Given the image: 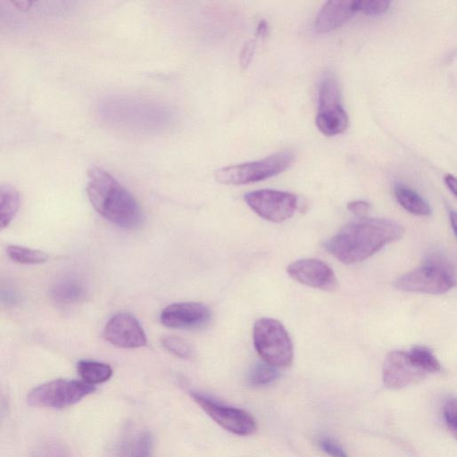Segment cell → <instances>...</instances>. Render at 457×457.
I'll use <instances>...</instances> for the list:
<instances>
[{
  "mask_svg": "<svg viewBox=\"0 0 457 457\" xmlns=\"http://www.w3.org/2000/svg\"><path fill=\"white\" fill-rule=\"evenodd\" d=\"M403 232L402 225L393 220L360 217L341 228L324 247L340 262L353 264L400 239Z\"/></svg>",
  "mask_w": 457,
  "mask_h": 457,
  "instance_id": "obj_1",
  "label": "cell"
},
{
  "mask_svg": "<svg viewBox=\"0 0 457 457\" xmlns=\"http://www.w3.org/2000/svg\"><path fill=\"white\" fill-rule=\"evenodd\" d=\"M104 122L120 131L134 135H154L170 129L174 112L166 105L145 98L115 95L101 106Z\"/></svg>",
  "mask_w": 457,
  "mask_h": 457,
  "instance_id": "obj_2",
  "label": "cell"
},
{
  "mask_svg": "<svg viewBox=\"0 0 457 457\" xmlns=\"http://www.w3.org/2000/svg\"><path fill=\"white\" fill-rule=\"evenodd\" d=\"M87 197L104 218L123 228H137L143 222V213L132 195L104 170H88Z\"/></svg>",
  "mask_w": 457,
  "mask_h": 457,
  "instance_id": "obj_3",
  "label": "cell"
},
{
  "mask_svg": "<svg viewBox=\"0 0 457 457\" xmlns=\"http://www.w3.org/2000/svg\"><path fill=\"white\" fill-rule=\"evenodd\" d=\"M453 266L442 257H431L422 265L398 277L394 286L403 291L443 295L455 286Z\"/></svg>",
  "mask_w": 457,
  "mask_h": 457,
  "instance_id": "obj_4",
  "label": "cell"
},
{
  "mask_svg": "<svg viewBox=\"0 0 457 457\" xmlns=\"http://www.w3.org/2000/svg\"><path fill=\"white\" fill-rule=\"evenodd\" d=\"M253 345L264 362L285 368L293 361L294 349L285 327L272 318H261L253 325Z\"/></svg>",
  "mask_w": 457,
  "mask_h": 457,
  "instance_id": "obj_5",
  "label": "cell"
},
{
  "mask_svg": "<svg viewBox=\"0 0 457 457\" xmlns=\"http://www.w3.org/2000/svg\"><path fill=\"white\" fill-rule=\"evenodd\" d=\"M295 154L290 150H283L262 160L223 167L216 170L218 182L227 185L254 183L274 177L294 162Z\"/></svg>",
  "mask_w": 457,
  "mask_h": 457,
  "instance_id": "obj_6",
  "label": "cell"
},
{
  "mask_svg": "<svg viewBox=\"0 0 457 457\" xmlns=\"http://www.w3.org/2000/svg\"><path fill=\"white\" fill-rule=\"evenodd\" d=\"M95 389L84 381L60 378L33 388L27 400L31 406L63 409L77 403Z\"/></svg>",
  "mask_w": 457,
  "mask_h": 457,
  "instance_id": "obj_7",
  "label": "cell"
},
{
  "mask_svg": "<svg viewBox=\"0 0 457 457\" xmlns=\"http://www.w3.org/2000/svg\"><path fill=\"white\" fill-rule=\"evenodd\" d=\"M198 405L221 428L237 436H249L255 432L257 424L246 411L226 405L212 396L191 391Z\"/></svg>",
  "mask_w": 457,
  "mask_h": 457,
  "instance_id": "obj_8",
  "label": "cell"
},
{
  "mask_svg": "<svg viewBox=\"0 0 457 457\" xmlns=\"http://www.w3.org/2000/svg\"><path fill=\"white\" fill-rule=\"evenodd\" d=\"M244 199L260 217L277 223L291 218L297 209L296 195L286 191L259 189L246 193Z\"/></svg>",
  "mask_w": 457,
  "mask_h": 457,
  "instance_id": "obj_9",
  "label": "cell"
},
{
  "mask_svg": "<svg viewBox=\"0 0 457 457\" xmlns=\"http://www.w3.org/2000/svg\"><path fill=\"white\" fill-rule=\"evenodd\" d=\"M162 323L170 328L197 330L211 321L210 309L201 303H176L165 307L161 313Z\"/></svg>",
  "mask_w": 457,
  "mask_h": 457,
  "instance_id": "obj_10",
  "label": "cell"
},
{
  "mask_svg": "<svg viewBox=\"0 0 457 457\" xmlns=\"http://www.w3.org/2000/svg\"><path fill=\"white\" fill-rule=\"evenodd\" d=\"M426 373L411 361L407 352L388 353L382 366L384 385L391 389H400L420 382Z\"/></svg>",
  "mask_w": 457,
  "mask_h": 457,
  "instance_id": "obj_11",
  "label": "cell"
},
{
  "mask_svg": "<svg viewBox=\"0 0 457 457\" xmlns=\"http://www.w3.org/2000/svg\"><path fill=\"white\" fill-rule=\"evenodd\" d=\"M287 272L294 280L320 290L331 291L337 287V278L333 270L324 262L304 258L291 262Z\"/></svg>",
  "mask_w": 457,
  "mask_h": 457,
  "instance_id": "obj_12",
  "label": "cell"
},
{
  "mask_svg": "<svg viewBox=\"0 0 457 457\" xmlns=\"http://www.w3.org/2000/svg\"><path fill=\"white\" fill-rule=\"evenodd\" d=\"M103 336L112 345L121 348H137L146 344L139 322L127 312L113 315L105 324Z\"/></svg>",
  "mask_w": 457,
  "mask_h": 457,
  "instance_id": "obj_13",
  "label": "cell"
},
{
  "mask_svg": "<svg viewBox=\"0 0 457 457\" xmlns=\"http://www.w3.org/2000/svg\"><path fill=\"white\" fill-rule=\"evenodd\" d=\"M357 12L358 1H328L317 13L314 29L318 33L332 31L347 22Z\"/></svg>",
  "mask_w": 457,
  "mask_h": 457,
  "instance_id": "obj_14",
  "label": "cell"
},
{
  "mask_svg": "<svg viewBox=\"0 0 457 457\" xmlns=\"http://www.w3.org/2000/svg\"><path fill=\"white\" fill-rule=\"evenodd\" d=\"M152 434L144 428H129L118 444L117 457H152Z\"/></svg>",
  "mask_w": 457,
  "mask_h": 457,
  "instance_id": "obj_15",
  "label": "cell"
},
{
  "mask_svg": "<svg viewBox=\"0 0 457 457\" xmlns=\"http://www.w3.org/2000/svg\"><path fill=\"white\" fill-rule=\"evenodd\" d=\"M394 192L398 204L407 212L417 216H429L432 213L430 204L412 188L397 183Z\"/></svg>",
  "mask_w": 457,
  "mask_h": 457,
  "instance_id": "obj_16",
  "label": "cell"
},
{
  "mask_svg": "<svg viewBox=\"0 0 457 457\" xmlns=\"http://www.w3.org/2000/svg\"><path fill=\"white\" fill-rule=\"evenodd\" d=\"M349 119L344 107L334 110L318 112L316 126L326 136H336L343 133L348 127Z\"/></svg>",
  "mask_w": 457,
  "mask_h": 457,
  "instance_id": "obj_17",
  "label": "cell"
},
{
  "mask_svg": "<svg viewBox=\"0 0 457 457\" xmlns=\"http://www.w3.org/2000/svg\"><path fill=\"white\" fill-rule=\"evenodd\" d=\"M340 100L339 86L335 75L328 71L324 73L318 91V112L341 107Z\"/></svg>",
  "mask_w": 457,
  "mask_h": 457,
  "instance_id": "obj_18",
  "label": "cell"
},
{
  "mask_svg": "<svg viewBox=\"0 0 457 457\" xmlns=\"http://www.w3.org/2000/svg\"><path fill=\"white\" fill-rule=\"evenodd\" d=\"M86 295L83 284L77 278H66L56 282L51 290L52 298L59 303L80 301Z\"/></svg>",
  "mask_w": 457,
  "mask_h": 457,
  "instance_id": "obj_19",
  "label": "cell"
},
{
  "mask_svg": "<svg viewBox=\"0 0 457 457\" xmlns=\"http://www.w3.org/2000/svg\"><path fill=\"white\" fill-rule=\"evenodd\" d=\"M21 205L19 191L11 185L0 186V231L5 228L16 215Z\"/></svg>",
  "mask_w": 457,
  "mask_h": 457,
  "instance_id": "obj_20",
  "label": "cell"
},
{
  "mask_svg": "<svg viewBox=\"0 0 457 457\" xmlns=\"http://www.w3.org/2000/svg\"><path fill=\"white\" fill-rule=\"evenodd\" d=\"M77 370L82 381L92 386L109 380L112 375L110 365L91 360L79 361Z\"/></svg>",
  "mask_w": 457,
  "mask_h": 457,
  "instance_id": "obj_21",
  "label": "cell"
},
{
  "mask_svg": "<svg viewBox=\"0 0 457 457\" xmlns=\"http://www.w3.org/2000/svg\"><path fill=\"white\" fill-rule=\"evenodd\" d=\"M407 353L414 365L426 374L435 373L441 370L440 362L427 346H412Z\"/></svg>",
  "mask_w": 457,
  "mask_h": 457,
  "instance_id": "obj_22",
  "label": "cell"
},
{
  "mask_svg": "<svg viewBox=\"0 0 457 457\" xmlns=\"http://www.w3.org/2000/svg\"><path fill=\"white\" fill-rule=\"evenodd\" d=\"M6 252L11 260L21 264H41L46 262L49 257L43 251L20 245H10Z\"/></svg>",
  "mask_w": 457,
  "mask_h": 457,
  "instance_id": "obj_23",
  "label": "cell"
},
{
  "mask_svg": "<svg viewBox=\"0 0 457 457\" xmlns=\"http://www.w3.org/2000/svg\"><path fill=\"white\" fill-rule=\"evenodd\" d=\"M279 376L278 368L266 362L256 363L250 370L247 381L253 386H262L271 384Z\"/></svg>",
  "mask_w": 457,
  "mask_h": 457,
  "instance_id": "obj_24",
  "label": "cell"
},
{
  "mask_svg": "<svg viewBox=\"0 0 457 457\" xmlns=\"http://www.w3.org/2000/svg\"><path fill=\"white\" fill-rule=\"evenodd\" d=\"M162 345L171 353L182 359H189L194 354L192 346L185 339L177 336H164Z\"/></svg>",
  "mask_w": 457,
  "mask_h": 457,
  "instance_id": "obj_25",
  "label": "cell"
},
{
  "mask_svg": "<svg viewBox=\"0 0 457 457\" xmlns=\"http://www.w3.org/2000/svg\"><path fill=\"white\" fill-rule=\"evenodd\" d=\"M391 4L387 0L358 1L359 12L369 16H378L386 12Z\"/></svg>",
  "mask_w": 457,
  "mask_h": 457,
  "instance_id": "obj_26",
  "label": "cell"
},
{
  "mask_svg": "<svg viewBox=\"0 0 457 457\" xmlns=\"http://www.w3.org/2000/svg\"><path fill=\"white\" fill-rule=\"evenodd\" d=\"M443 413L445 422L448 429L453 433V435H455L457 430V419L456 401L454 398H450L446 401L444 405Z\"/></svg>",
  "mask_w": 457,
  "mask_h": 457,
  "instance_id": "obj_27",
  "label": "cell"
},
{
  "mask_svg": "<svg viewBox=\"0 0 457 457\" xmlns=\"http://www.w3.org/2000/svg\"><path fill=\"white\" fill-rule=\"evenodd\" d=\"M320 449L330 457H349L345 449L335 440L322 437L319 440Z\"/></svg>",
  "mask_w": 457,
  "mask_h": 457,
  "instance_id": "obj_28",
  "label": "cell"
},
{
  "mask_svg": "<svg viewBox=\"0 0 457 457\" xmlns=\"http://www.w3.org/2000/svg\"><path fill=\"white\" fill-rule=\"evenodd\" d=\"M33 457H67L62 447L56 444H48L36 452Z\"/></svg>",
  "mask_w": 457,
  "mask_h": 457,
  "instance_id": "obj_29",
  "label": "cell"
},
{
  "mask_svg": "<svg viewBox=\"0 0 457 457\" xmlns=\"http://www.w3.org/2000/svg\"><path fill=\"white\" fill-rule=\"evenodd\" d=\"M20 299V295L16 289L8 284L0 282V302L4 303H16Z\"/></svg>",
  "mask_w": 457,
  "mask_h": 457,
  "instance_id": "obj_30",
  "label": "cell"
},
{
  "mask_svg": "<svg viewBox=\"0 0 457 457\" xmlns=\"http://www.w3.org/2000/svg\"><path fill=\"white\" fill-rule=\"evenodd\" d=\"M370 208V204L366 201H352L348 203L347 209L354 215L360 217H365Z\"/></svg>",
  "mask_w": 457,
  "mask_h": 457,
  "instance_id": "obj_31",
  "label": "cell"
},
{
  "mask_svg": "<svg viewBox=\"0 0 457 457\" xmlns=\"http://www.w3.org/2000/svg\"><path fill=\"white\" fill-rule=\"evenodd\" d=\"M255 43L254 41H250L247 44H245V47L242 50L241 55H240V62L241 65L244 67H246L253 56V54L254 52Z\"/></svg>",
  "mask_w": 457,
  "mask_h": 457,
  "instance_id": "obj_32",
  "label": "cell"
},
{
  "mask_svg": "<svg viewBox=\"0 0 457 457\" xmlns=\"http://www.w3.org/2000/svg\"><path fill=\"white\" fill-rule=\"evenodd\" d=\"M445 183L451 193L455 195L456 194V179L453 175L446 174L445 177Z\"/></svg>",
  "mask_w": 457,
  "mask_h": 457,
  "instance_id": "obj_33",
  "label": "cell"
},
{
  "mask_svg": "<svg viewBox=\"0 0 457 457\" xmlns=\"http://www.w3.org/2000/svg\"><path fill=\"white\" fill-rule=\"evenodd\" d=\"M449 220L450 223L453 228V233L455 234V228H456V212L454 210H450L449 212Z\"/></svg>",
  "mask_w": 457,
  "mask_h": 457,
  "instance_id": "obj_34",
  "label": "cell"
}]
</instances>
